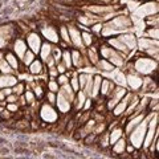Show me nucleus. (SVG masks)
Segmentation results:
<instances>
[{
	"instance_id": "1",
	"label": "nucleus",
	"mask_w": 159,
	"mask_h": 159,
	"mask_svg": "<svg viewBox=\"0 0 159 159\" xmlns=\"http://www.w3.org/2000/svg\"><path fill=\"white\" fill-rule=\"evenodd\" d=\"M125 32H133V24H131L130 15L127 12H121L117 16L110 19L109 21L103 23V27L99 36L102 39H109Z\"/></svg>"
},
{
	"instance_id": "48",
	"label": "nucleus",
	"mask_w": 159,
	"mask_h": 159,
	"mask_svg": "<svg viewBox=\"0 0 159 159\" xmlns=\"http://www.w3.org/2000/svg\"><path fill=\"white\" fill-rule=\"evenodd\" d=\"M56 69H57V72H58V74H65L66 72H68V69H66V66L64 65V64L60 61L58 64H56Z\"/></svg>"
},
{
	"instance_id": "38",
	"label": "nucleus",
	"mask_w": 159,
	"mask_h": 159,
	"mask_svg": "<svg viewBox=\"0 0 159 159\" xmlns=\"http://www.w3.org/2000/svg\"><path fill=\"white\" fill-rule=\"evenodd\" d=\"M16 123H13V127L16 130H20V131H27V129H29V121L27 119H17L15 121Z\"/></svg>"
},
{
	"instance_id": "9",
	"label": "nucleus",
	"mask_w": 159,
	"mask_h": 159,
	"mask_svg": "<svg viewBox=\"0 0 159 159\" xmlns=\"http://www.w3.org/2000/svg\"><path fill=\"white\" fill-rule=\"evenodd\" d=\"M68 28V32H69V37H70V41H72V47L76 48V49H81V48H85L82 45V40H81V31L77 28L76 23H70L66 25Z\"/></svg>"
},
{
	"instance_id": "7",
	"label": "nucleus",
	"mask_w": 159,
	"mask_h": 159,
	"mask_svg": "<svg viewBox=\"0 0 159 159\" xmlns=\"http://www.w3.org/2000/svg\"><path fill=\"white\" fill-rule=\"evenodd\" d=\"M40 36L43 37L44 41H48L53 44V45H57L60 41V36H58V29L52 25V24H48V25L40 27Z\"/></svg>"
},
{
	"instance_id": "30",
	"label": "nucleus",
	"mask_w": 159,
	"mask_h": 159,
	"mask_svg": "<svg viewBox=\"0 0 159 159\" xmlns=\"http://www.w3.org/2000/svg\"><path fill=\"white\" fill-rule=\"evenodd\" d=\"M58 36H60V40H61V41L66 43L69 47L73 48V47H72L70 37H69V32H68L66 25H64V24H62V25H60V27H58Z\"/></svg>"
},
{
	"instance_id": "2",
	"label": "nucleus",
	"mask_w": 159,
	"mask_h": 159,
	"mask_svg": "<svg viewBox=\"0 0 159 159\" xmlns=\"http://www.w3.org/2000/svg\"><path fill=\"white\" fill-rule=\"evenodd\" d=\"M130 60L133 61L134 70H135L138 74H141L142 77L150 76L151 73L158 70V61L145 56L143 53L138 52V51H135V53L133 54V57Z\"/></svg>"
},
{
	"instance_id": "5",
	"label": "nucleus",
	"mask_w": 159,
	"mask_h": 159,
	"mask_svg": "<svg viewBox=\"0 0 159 159\" xmlns=\"http://www.w3.org/2000/svg\"><path fill=\"white\" fill-rule=\"evenodd\" d=\"M158 12H159V3L155 2V0H152V2L141 3V6L130 15L134 17H137V19L145 20L147 16H152V15H157Z\"/></svg>"
},
{
	"instance_id": "44",
	"label": "nucleus",
	"mask_w": 159,
	"mask_h": 159,
	"mask_svg": "<svg viewBox=\"0 0 159 159\" xmlns=\"http://www.w3.org/2000/svg\"><path fill=\"white\" fill-rule=\"evenodd\" d=\"M56 96H57V93L45 92V94H44V97H45V102L49 103V105L54 106V105H56Z\"/></svg>"
},
{
	"instance_id": "25",
	"label": "nucleus",
	"mask_w": 159,
	"mask_h": 159,
	"mask_svg": "<svg viewBox=\"0 0 159 159\" xmlns=\"http://www.w3.org/2000/svg\"><path fill=\"white\" fill-rule=\"evenodd\" d=\"M94 66H96V69L98 70V73H99V74L110 73V72H113V70H114V66L111 65L110 62L107 61V60H105V58H99V60H98V62H97Z\"/></svg>"
},
{
	"instance_id": "23",
	"label": "nucleus",
	"mask_w": 159,
	"mask_h": 159,
	"mask_svg": "<svg viewBox=\"0 0 159 159\" xmlns=\"http://www.w3.org/2000/svg\"><path fill=\"white\" fill-rule=\"evenodd\" d=\"M86 58L89 60V62H90V65H96L98 62V60L101 58L99 57V53H98V45H93L86 48Z\"/></svg>"
},
{
	"instance_id": "33",
	"label": "nucleus",
	"mask_w": 159,
	"mask_h": 159,
	"mask_svg": "<svg viewBox=\"0 0 159 159\" xmlns=\"http://www.w3.org/2000/svg\"><path fill=\"white\" fill-rule=\"evenodd\" d=\"M36 58H37L36 54H34L32 51H29V49H28V51L25 52V54H24L23 58L20 60V61H21V64H23L24 66H27V68H28V66L31 65V64H32V62H33Z\"/></svg>"
},
{
	"instance_id": "35",
	"label": "nucleus",
	"mask_w": 159,
	"mask_h": 159,
	"mask_svg": "<svg viewBox=\"0 0 159 159\" xmlns=\"http://www.w3.org/2000/svg\"><path fill=\"white\" fill-rule=\"evenodd\" d=\"M69 85L72 86V89H73V92H74V93H77V92L80 90V84H78V72H77V70H74V69H73L72 76L69 77Z\"/></svg>"
},
{
	"instance_id": "11",
	"label": "nucleus",
	"mask_w": 159,
	"mask_h": 159,
	"mask_svg": "<svg viewBox=\"0 0 159 159\" xmlns=\"http://www.w3.org/2000/svg\"><path fill=\"white\" fill-rule=\"evenodd\" d=\"M118 40L125 45L129 51H137V36L134 32H125V33H119L117 34Z\"/></svg>"
},
{
	"instance_id": "40",
	"label": "nucleus",
	"mask_w": 159,
	"mask_h": 159,
	"mask_svg": "<svg viewBox=\"0 0 159 159\" xmlns=\"http://www.w3.org/2000/svg\"><path fill=\"white\" fill-rule=\"evenodd\" d=\"M23 96H24V98H25V101H27V106H31L32 103H34L37 101V98H36V96H34V93L32 90H25Z\"/></svg>"
},
{
	"instance_id": "28",
	"label": "nucleus",
	"mask_w": 159,
	"mask_h": 159,
	"mask_svg": "<svg viewBox=\"0 0 159 159\" xmlns=\"http://www.w3.org/2000/svg\"><path fill=\"white\" fill-rule=\"evenodd\" d=\"M88 97L84 94V92L82 90H78L77 93H76V98H74V101H73V103H72V106L74 107V110H77V111H80V110H82V107H84V103H85V99H86Z\"/></svg>"
},
{
	"instance_id": "52",
	"label": "nucleus",
	"mask_w": 159,
	"mask_h": 159,
	"mask_svg": "<svg viewBox=\"0 0 159 159\" xmlns=\"http://www.w3.org/2000/svg\"><path fill=\"white\" fill-rule=\"evenodd\" d=\"M135 150H137V148H135V147H134L133 145H130V143H129V142H127V145H126V148H125V151H126L127 154H133V152H134V151H135Z\"/></svg>"
},
{
	"instance_id": "22",
	"label": "nucleus",
	"mask_w": 159,
	"mask_h": 159,
	"mask_svg": "<svg viewBox=\"0 0 159 159\" xmlns=\"http://www.w3.org/2000/svg\"><path fill=\"white\" fill-rule=\"evenodd\" d=\"M126 145H127V138L126 137H122L121 139H118L113 146H110L111 147V157H117V155H119V154L125 152Z\"/></svg>"
},
{
	"instance_id": "10",
	"label": "nucleus",
	"mask_w": 159,
	"mask_h": 159,
	"mask_svg": "<svg viewBox=\"0 0 159 159\" xmlns=\"http://www.w3.org/2000/svg\"><path fill=\"white\" fill-rule=\"evenodd\" d=\"M143 77L138 73H129L126 74V88L127 90H130L133 93H138L139 89L142 86Z\"/></svg>"
},
{
	"instance_id": "49",
	"label": "nucleus",
	"mask_w": 159,
	"mask_h": 159,
	"mask_svg": "<svg viewBox=\"0 0 159 159\" xmlns=\"http://www.w3.org/2000/svg\"><path fill=\"white\" fill-rule=\"evenodd\" d=\"M17 99H19V96H16V94H9V96L6 97V102L7 103H16L17 102Z\"/></svg>"
},
{
	"instance_id": "53",
	"label": "nucleus",
	"mask_w": 159,
	"mask_h": 159,
	"mask_svg": "<svg viewBox=\"0 0 159 159\" xmlns=\"http://www.w3.org/2000/svg\"><path fill=\"white\" fill-rule=\"evenodd\" d=\"M3 90V93H4V96H9V94H12V88H4V89H2Z\"/></svg>"
},
{
	"instance_id": "56",
	"label": "nucleus",
	"mask_w": 159,
	"mask_h": 159,
	"mask_svg": "<svg viewBox=\"0 0 159 159\" xmlns=\"http://www.w3.org/2000/svg\"><path fill=\"white\" fill-rule=\"evenodd\" d=\"M141 2L143 3V2H152V0H141ZM155 2H159V0H155Z\"/></svg>"
},
{
	"instance_id": "17",
	"label": "nucleus",
	"mask_w": 159,
	"mask_h": 159,
	"mask_svg": "<svg viewBox=\"0 0 159 159\" xmlns=\"http://www.w3.org/2000/svg\"><path fill=\"white\" fill-rule=\"evenodd\" d=\"M19 82L16 74H0V89L12 88Z\"/></svg>"
},
{
	"instance_id": "18",
	"label": "nucleus",
	"mask_w": 159,
	"mask_h": 159,
	"mask_svg": "<svg viewBox=\"0 0 159 159\" xmlns=\"http://www.w3.org/2000/svg\"><path fill=\"white\" fill-rule=\"evenodd\" d=\"M114 88H116V84H114L111 80L109 78H102V82H101V89H99V96L107 98L110 96V93L114 90Z\"/></svg>"
},
{
	"instance_id": "4",
	"label": "nucleus",
	"mask_w": 159,
	"mask_h": 159,
	"mask_svg": "<svg viewBox=\"0 0 159 159\" xmlns=\"http://www.w3.org/2000/svg\"><path fill=\"white\" fill-rule=\"evenodd\" d=\"M151 116H152L151 111L146 113L145 119H143V121L127 135V142L130 143V145H133L137 150H141L142 148L143 139H145V134H146V130H147V122H148V119H150Z\"/></svg>"
},
{
	"instance_id": "54",
	"label": "nucleus",
	"mask_w": 159,
	"mask_h": 159,
	"mask_svg": "<svg viewBox=\"0 0 159 159\" xmlns=\"http://www.w3.org/2000/svg\"><path fill=\"white\" fill-rule=\"evenodd\" d=\"M4 54H6V51H4V49H0V61L4 60Z\"/></svg>"
},
{
	"instance_id": "20",
	"label": "nucleus",
	"mask_w": 159,
	"mask_h": 159,
	"mask_svg": "<svg viewBox=\"0 0 159 159\" xmlns=\"http://www.w3.org/2000/svg\"><path fill=\"white\" fill-rule=\"evenodd\" d=\"M122 137H125L122 126H116L111 130H109V146H113L118 139H121Z\"/></svg>"
},
{
	"instance_id": "16",
	"label": "nucleus",
	"mask_w": 159,
	"mask_h": 159,
	"mask_svg": "<svg viewBox=\"0 0 159 159\" xmlns=\"http://www.w3.org/2000/svg\"><path fill=\"white\" fill-rule=\"evenodd\" d=\"M48 69L44 65V62L40 58H36L34 61L28 66V73L31 76H40V74H47L48 76Z\"/></svg>"
},
{
	"instance_id": "32",
	"label": "nucleus",
	"mask_w": 159,
	"mask_h": 159,
	"mask_svg": "<svg viewBox=\"0 0 159 159\" xmlns=\"http://www.w3.org/2000/svg\"><path fill=\"white\" fill-rule=\"evenodd\" d=\"M61 62L66 66L68 70H70V69H73V65H72V57H70V49H62Z\"/></svg>"
},
{
	"instance_id": "57",
	"label": "nucleus",
	"mask_w": 159,
	"mask_h": 159,
	"mask_svg": "<svg viewBox=\"0 0 159 159\" xmlns=\"http://www.w3.org/2000/svg\"><path fill=\"white\" fill-rule=\"evenodd\" d=\"M64 2H76V0H64Z\"/></svg>"
},
{
	"instance_id": "24",
	"label": "nucleus",
	"mask_w": 159,
	"mask_h": 159,
	"mask_svg": "<svg viewBox=\"0 0 159 159\" xmlns=\"http://www.w3.org/2000/svg\"><path fill=\"white\" fill-rule=\"evenodd\" d=\"M52 49H53V44L48 41H43L41 48H40V52H39V58L44 62L48 57L52 56Z\"/></svg>"
},
{
	"instance_id": "39",
	"label": "nucleus",
	"mask_w": 159,
	"mask_h": 159,
	"mask_svg": "<svg viewBox=\"0 0 159 159\" xmlns=\"http://www.w3.org/2000/svg\"><path fill=\"white\" fill-rule=\"evenodd\" d=\"M24 92H25V82L24 81H19L16 85L12 86V93L16 96H23Z\"/></svg>"
},
{
	"instance_id": "41",
	"label": "nucleus",
	"mask_w": 159,
	"mask_h": 159,
	"mask_svg": "<svg viewBox=\"0 0 159 159\" xmlns=\"http://www.w3.org/2000/svg\"><path fill=\"white\" fill-rule=\"evenodd\" d=\"M47 89H48V92H52V93H58L60 85L57 84L56 78H49V81L47 82Z\"/></svg>"
},
{
	"instance_id": "26",
	"label": "nucleus",
	"mask_w": 159,
	"mask_h": 159,
	"mask_svg": "<svg viewBox=\"0 0 159 159\" xmlns=\"http://www.w3.org/2000/svg\"><path fill=\"white\" fill-rule=\"evenodd\" d=\"M58 93H61L64 97H65L66 99L70 103H73V101H74V98H76V93L73 92V89H72V86L69 85V84H65V85H62V86H60V89H58Z\"/></svg>"
},
{
	"instance_id": "3",
	"label": "nucleus",
	"mask_w": 159,
	"mask_h": 159,
	"mask_svg": "<svg viewBox=\"0 0 159 159\" xmlns=\"http://www.w3.org/2000/svg\"><path fill=\"white\" fill-rule=\"evenodd\" d=\"M98 53H99V57L107 60L114 68H122L125 65V62L127 61L125 54L114 51V49L109 47L105 41L101 43V45L98 47Z\"/></svg>"
},
{
	"instance_id": "42",
	"label": "nucleus",
	"mask_w": 159,
	"mask_h": 159,
	"mask_svg": "<svg viewBox=\"0 0 159 159\" xmlns=\"http://www.w3.org/2000/svg\"><path fill=\"white\" fill-rule=\"evenodd\" d=\"M61 56H62V49L60 48L58 45H53V49H52V57L53 60L56 61V64H58L61 61Z\"/></svg>"
},
{
	"instance_id": "14",
	"label": "nucleus",
	"mask_w": 159,
	"mask_h": 159,
	"mask_svg": "<svg viewBox=\"0 0 159 159\" xmlns=\"http://www.w3.org/2000/svg\"><path fill=\"white\" fill-rule=\"evenodd\" d=\"M54 107L57 109L58 114H68L69 111L72 110V103L69 102L61 93H57V96H56V105H54Z\"/></svg>"
},
{
	"instance_id": "51",
	"label": "nucleus",
	"mask_w": 159,
	"mask_h": 159,
	"mask_svg": "<svg viewBox=\"0 0 159 159\" xmlns=\"http://www.w3.org/2000/svg\"><path fill=\"white\" fill-rule=\"evenodd\" d=\"M6 109H7L8 111H11L12 114H15V113L19 110V105H17V103H7Z\"/></svg>"
},
{
	"instance_id": "47",
	"label": "nucleus",
	"mask_w": 159,
	"mask_h": 159,
	"mask_svg": "<svg viewBox=\"0 0 159 159\" xmlns=\"http://www.w3.org/2000/svg\"><path fill=\"white\" fill-rule=\"evenodd\" d=\"M56 81H57V84L60 86H62V85H65V84H69V77L66 76V74H58Z\"/></svg>"
},
{
	"instance_id": "8",
	"label": "nucleus",
	"mask_w": 159,
	"mask_h": 159,
	"mask_svg": "<svg viewBox=\"0 0 159 159\" xmlns=\"http://www.w3.org/2000/svg\"><path fill=\"white\" fill-rule=\"evenodd\" d=\"M27 43V47L29 51H32L36 56H39V52H40V48H41V44H43V37L40 36V33L36 32V31H31L29 33L25 34V37H24Z\"/></svg>"
},
{
	"instance_id": "37",
	"label": "nucleus",
	"mask_w": 159,
	"mask_h": 159,
	"mask_svg": "<svg viewBox=\"0 0 159 159\" xmlns=\"http://www.w3.org/2000/svg\"><path fill=\"white\" fill-rule=\"evenodd\" d=\"M0 74H16V72L9 66V64L6 60H2L0 61Z\"/></svg>"
},
{
	"instance_id": "27",
	"label": "nucleus",
	"mask_w": 159,
	"mask_h": 159,
	"mask_svg": "<svg viewBox=\"0 0 159 159\" xmlns=\"http://www.w3.org/2000/svg\"><path fill=\"white\" fill-rule=\"evenodd\" d=\"M102 76L99 73L93 74V92H92V98L96 99L99 96V89H101V82H102Z\"/></svg>"
},
{
	"instance_id": "13",
	"label": "nucleus",
	"mask_w": 159,
	"mask_h": 159,
	"mask_svg": "<svg viewBox=\"0 0 159 159\" xmlns=\"http://www.w3.org/2000/svg\"><path fill=\"white\" fill-rule=\"evenodd\" d=\"M151 48H159V40H152V39H148V37H138L137 39V51L138 52H146Z\"/></svg>"
},
{
	"instance_id": "31",
	"label": "nucleus",
	"mask_w": 159,
	"mask_h": 159,
	"mask_svg": "<svg viewBox=\"0 0 159 159\" xmlns=\"http://www.w3.org/2000/svg\"><path fill=\"white\" fill-rule=\"evenodd\" d=\"M129 90L126 88H122V86H117L116 85V88H114V90L110 93V96H109L107 98H116V99H118V101H121V99L125 97V94L127 93Z\"/></svg>"
},
{
	"instance_id": "21",
	"label": "nucleus",
	"mask_w": 159,
	"mask_h": 159,
	"mask_svg": "<svg viewBox=\"0 0 159 159\" xmlns=\"http://www.w3.org/2000/svg\"><path fill=\"white\" fill-rule=\"evenodd\" d=\"M4 60L9 64V66H11L15 72H17V69L20 68V64H21V61L16 57V54H15L12 51H9V49H7L6 51V54H4Z\"/></svg>"
},
{
	"instance_id": "34",
	"label": "nucleus",
	"mask_w": 159,
	"mask_h": 159,
	"mask_svg": "<svg viewBox=\"0 0 159 159\" xmlns=\"http://www.w3.org/2000/svg\"><path fill=\"white\" fill-rule=\"evenodd\" d=\"M142 36L148 37V39H152V40H159V28H158V27L146 28L145 31H143Z\"/></svg>"
},
{
	"instance_id": "12",
	"label": "nucleus",
	"mask_w": 159,
	"mask_h": 159,
	"mask_svg": "<svg viewBox=\"0 0 159 159\" xmlns=\"http://www.w3.org/2000/svg\"><path fill=\"white\" fill-rule=\"evenodd\" d=\"M9 51H12L15 54H16V57H17L19 60H21V58H23V56L25 54V52L28 51V47H27L25 40H24L23 37H17V39H15L11 43Z\"/></svg>"
},
{
	"instance_id": "6",
	"label": "nucleus",
	"mask_w": 159,
	"mask_h": 159,
	"mask_svg": "<svg viewBox=\"0 0 159 159\" xmlns=\"http://www.w3.org/2000/svg\"><path fill=\"white\" fill-rule=\"evenodd\" d=\"M39 116L41 118V121L45 123H56L60 119V114L57 109L47 102H43V105L39 110Z\"/></svg>"
},
{
	"instance_id": "55",
	"label": "nucleus",
	"mask_w": 159,
	"mask_h": 159,
	"mask_svg": "<svg viewBox=\"0 0 159 159\" xmlns=\"http://www.w3.org/2000/svg\"><path fill=\"white\" fill-rule=\"evenodd\" d=\"M0 101H6V96H4V93H3L2 89H0Z\"/></svg>"
},
{
	"instance_id": "43",
	"label": "nucleus",
	"mask_w": 159,
	"mask_h": 159,
	"mask_svg": "<svg viewBox=\"0 0 159 159\" xmlns=\"http://www.w3.org/2000/svg\"><path fill=\"white\" fill-rule=\"evenodd\" d=\"M89 76H90V73H85V72H80L78 73V84H80V90L85 86V84L88 81Z\"/></svg>"
},
{
	"instance_id": "15",
	"label": "nucleus",
	"mask_w": 159,
	"mask_h": 159,
	"mask_svg": "<svg viewBox=\"0 0 159 159\" xmlns=\"http://www.w3.org/2000/svg\"><path fill=\"white\" fill-rule=\"evenodd\" d=\"M103 41H105L106 44L110 48H113L114 51H117V52H119V53H122V54H125L126 56V58H127V56H129V53H130V51L123 45V44L119 41L118 40V37L117 36H114V37H109V39H103Z\"/></svg>"
},
{
	"instance_id": "19",
	"label": "nucleus",
	"mask_w": 159,
	"mask_h": 159,
	"mask_svg": "<svg viewBox=\"0 0 159 159\" xmlns=\"http://www.w3.org/2000/svg\"><path fill=\"white\" fill-rule=\"evenodd\" d=\"M70 57H72V65L73 69H80L84 68V56L81 52L76 48H70Z\"/></svg>"
},
{
	"instance_id": "36",
	"label": "nucleus",
	"mask_w": 159,
	"mask_h": 159,
	"mask_svg": "<svg viewBox=\"0 0 159 159\" xmlns=\"http://www.w3.org/2000/svg\"><path fill=\"white\" fill-rule=\"evenodd\" d=\"M145 24H146V28H150V27H159V15H152V16H147L145 19Z\"/></svg>"
},
{
	"instance_id": "46",
	"label": "nucleus",
	"mask_w": 159,
	"mask_h": 159,
	"mask_svg": "<svg viewBox=\"0 0 159 159\" xmlns=\"http://www.w3.org/2000/svg\"><path fill=\"white\" fill-rule=\"evenodd\" d=\"M93 106H94V99H93L92 97H88V98L85 99V103H84L82 110H84V111H89Z\"/></svg>"
},
{
	"instance_id": "50",
	"label": "nucleus",
	"mask_w": 159,
	"mask_h": 159,
	"mask_svg": "<svg viewBox=\"0 0 159 159\" xmlns=\"http://www.w3.org/2000/svg\"><path fill=\"white\" fill-rule=\"evenodd\" d=\"M11 117H12V113L11 111H8L7 109H4V110L0 113V119H2V122H3V119H11Z\"/></svg>"
},
{
	"instance_id": "29",
	"label": "nucleus",
	"mask_w": 159,
	"mask_h": 159,
	"mask_svg": "<svg viewBox=\"0 0 159 159\" xmlns=\"http://www.w3.org/2000/svg\"><path fill=\"white\" fill-rule=\"evenodd\" d=\"M81 40H82V45L85 48H89L96 43V36L90 31H81Z\"/></svg>"
},
{
	"instance_id": "45",
	"label": "nucleus",
	"mask_w": 159,
	"mask_h": 159,
	"mask_svg": "<svg viewBox=\"0 0 159 159\" xmlns=\"http://www.w3.org/2000/svg\"><path fill=\"white\" fill-rule=\"evenodd\" d=\"M102 27H103V23L98 21L96 24H93L92 27H89V29H90V32L94 34V36H99V33H101V31H102Z\"/></svg>"
}]
</instances>
